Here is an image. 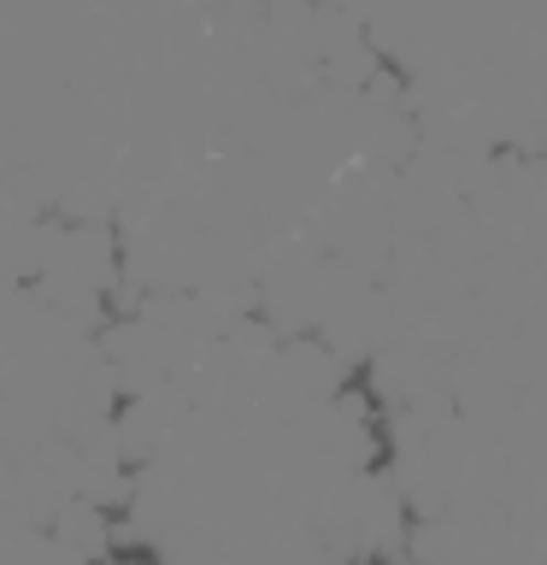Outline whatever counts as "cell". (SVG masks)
<instances>
[{"mask_svg": "<svg viewBox=\"0 0 547 565\" xmlns=\"http://www.w3.org/2000/svg\"><path fill=\"white\" fill-rule=\"evenodd\" d=\"M377 565H412V559H406V554H395V559H377Z\"/></svg>", "mask_w": 547, "mask_h": 565, "instance_id": "obj_1", "label": "cell"}]
</instances>
